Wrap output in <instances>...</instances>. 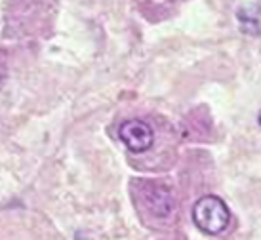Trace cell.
I'll return each mask as SVG.
<instances>
[{"label":"cell","instance_id":"3957f363","mask_svg":"<svg viewBox=\"0 0 261 240\" xmlns=\"http://www.w3.org/2000/svg\"><path fill=\"white\" fill-rule=\"evenodd\" d=\"M147 206L151 211L159 218H166L170 211L174 210V198L170 195V191L164 187H152L147 193Z\"/></svg>","mask_w":261,"mask_h":240},{"label":"cell","instance_id":"277c9868","mask_svg":"<svg viewBox=\"0 0 261 240\" xmlns=\"http://www.w3.org/2000/svg\"><path fill=\"white\" fill-rule=\"evenodd\" d=\"M259 126H261V113H259Z\"/></svg>","mask_w":261,"mask_h":240},{"label":"cell","instance_id":"7a4b0ae2","mask_svg":"<svg viewBox=\"0 0 261 240\" xmlns=\"http://www.w3.org/2000/svg\"><path fill=\"white\" fill-rule=\"evenodd\" d=\"M118 138L132 153H145L152 147L154 134H152V128L147 122L139 120V118H132V120H126L120 126Z\"/></svg>","mask_w":261,"mask_h":240},{"label":"cell","instance_id":"6da1fadb","mask_svg":"<svg viewBox=\"0 0 261 240\" xmlns=\"http://www.w3.org/2000/svg\"><path fill=\"white\" fill-rule=\"evenodd\" d=\"M193 221L195 225L208 234L223 233L231 223V211L227 204L219 197L208 195V197L198 198L193 206Z\"/></svg>","mask_w":261,"mask_h":240}]
</instances>
